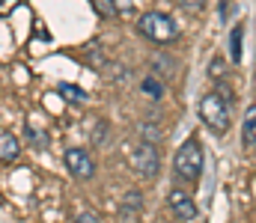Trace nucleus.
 Instances as JSON below:
<instances>
[{
  "label": "nucleus",
  "instance_id": "11",
  "mask_svg": "<svg viewBox=\"0 0 256 223\" xmlns=\"http://www.w3.org/2000/svg\"><path fill=\"white\" fill-rule=\"evenodd\" d=\"M137 134H140L146 143H155V146L164 140V131H161L155 122H140V125H137Z\"/></svg>",
  "mask_w": 256,
  "mask_h": 223
},
{
  "label": "nucleus",
  "instance_id": "10",
  "mask_svg": "<svg viewBox=\"0 0 256 223\" xmlns=\"http://www.w3.org/2000/svg\"><path fill=\"white\" fill-rule=\"evenodd\" d=\"M57 92L63 95L68 104H86V101H90V98H86V92H84L80 86H74V83H60V86H57Z\"/></svg>",
  "mask_w": 256,
  "mask_h": 223
},
{
  "label": "nucleus",
  "instance_id": "14",
  "mask_svg": "<svg viewBox=\"0 0 256 223\" xmlns=\"http://www.w3.org/2000/svg\"><path fill=\"white\" fill-rule=\"evenodd\" d=\"M242 39H244V27H232V45H230V60L242 63Z\"/></svg>",
  "mask_w": 256,
  "mask_h": 223
},
{
  "label": "nucleus",
  "instance_id": "1",
  "mask_svg": "<svg viewBox=\"0 0 256 223\" xmlns=\"http://www.w3.org/2000/svg\"><path fill=\"white\" fill-rule=\"evenodd\" d=\"M230 113H232V101L230 98H224L218 89L214 92H206L202 98H200V119L206 122V128L212 131V134H226V128H230Z\"/></svg>",
  "mask_w": 256,
  "mask_h": 223
},
{
  "label": "nucleus",
  "instance_id": "8",
  "mask_svg": "<svg viewBox=\"0 0 256 223\" xmlns=\"http://www.w3.org/2000/svg\"><path fill=\"white\" fill-rule=\"evenodd\" d=\"M242 143L244 149L256 152V104L244 110V122H242Z\"/></svg>",
  "mask_w": 256,
  "mask_h": 223
},
{
  "label": "nucleus",
  "instance_id": "18",
  "mask_svg": "<svg viewBox=\"0 0 256 223\" xmlns=\"http://www.w3.org/2000/svg\"><path fill=\"white\" fill-rule=\"evenodd\" d=\"M230 15H236V3L232 0H220V21H230Z\"/></svg>",
  "mask_w": 256,
  "mask_h": 223
},
{
  "label": "nucleus",
  "instance_id": "12",
  "mask_svg": "<svg viewBox=\"0 0 256 223\" xmlns=\"http://www.w3.org/2000/svg\"><path fill=\"white\" fill-rule=\"evenodd\" d=\"M84 60H86L92 69H102V66H104V51H102V45H98V42H90V45L84 48Z\"/></svg>",
  "mask_w": 256,
  "mask_h": 223
},
{
  "label": "nucleus",
  "instance_id": "2",
  "mask_svg": "<svg viewBox=\"0 0 256 223\" xmlns=\"http://www.w3.org/2000/svg\"><path fill=\"white\" fill-rule=\"evenodd\" d=\"M137 30H140L143 39H149V42H155V45H170V42L179 39V27H176V21H173L167 12H158V9L140 15Z\"/></svg>",
  "mask_w": 256,
  "mask_h": 223
},
{
  "label": "nucleus",
  "instance_id": "9",
  "mask_svg": "<svg viewBox=\"0 0 256 223\" xmlns=\"http://www.w3.org/2000/svg\"><path fill=\"white\" fill-rule=\"evenodd\" d=\"M18 155H21V140L15 134H9V131L0 134V161L3 164H12Z\"/></svg>",
  "mask_w": 256,
  "mask_h": 223
},
{
  "label": "nucleus",
  "instance_id": "13",
  "mask_svg": "<svg viewBox=\"0 0 256 223\" xmlns=\"http://www.w3.org/2000/svg\"><path fill=\"white\" fill-rule=\"evenodd\" d=\"M140 89H143V92H146L149 98H155V101H158V98L164 95V83H161V80H158L155 74H149V77H143V83H140Z\"/></svg>",
  "mask_w": 256,
  "mask_h": 223
},
{
  "label": "nucleus",
  "instance_id": "7",
  "mask_svg": "<svg viewBox=\"0 0 256 223\" xmlns=\"http://www.w3.org/2000/svg\"><path fill=\"white\" fill-rule=\"evenodd\" d=\"M143 215V194L140 191H128L120 203V218L122 221H137Z\"/></svg>",
  "mask_w": 256,
  "mask_h": 223
},
{
  "label": "nucleus",
  "instance_id": "16",
  "mask_svg": "<svg viewBox=\"0 0 256 223\" xmlns=\"http://www.w3.org/2000/svg\"><path fill=\"white\" fill-rule=\"evenodd\" d=\"M152 69H158V77H170L173 74V63H167L164 57H158V60H152Z\"/></svg>",
  "mask_w": 256,
  "mask_h": 223
},
{
  "label": "nucleus",
  "instance_id": "20",
  "mask_svg": "<svg viewBox=\"0 0 256 223\" xmlns=\"http://www.w3.org/2000/svg\"><path fill=\"white\" fill-rule=\"evenodd\" d=\"M18 6V0H0V15H9Z\"/></svg>",
  "mask_w": 256,
  "mask_h": 223
},
{
  "label": "nucleus",
  "instance_id": "3",
  "mask_svg": "<svg viewBox=\"0 0 256 223\" xmlns=\"http://www.w3.org/2000/svg\"><path fill=\"white\" fill-rule=\"evenodd\" d=\"M173 173H176V179L185 182V185L200 182V176H202V149H200V143H196L194 137L179 146L176 158H173Z\"/></svg>",
  "mask_w": 256,
  "mask_h": 223
},
{
  "label": "nucleus",
  "instance_id": "5",
  "mask_svg": "<svg viewBox=\"0 0 256 223\" xmlns=\"http://www.w3.org/2000/svg\"><path fill=\"white\" fill-rule=\"evenodd\" d=\"M63 164L74 179H92V176H96V161H92V155H90L86 149H78V146L66 149Z\"/></svg>",
  "mask_w": 256,
  "mask_h": 223
},
{
  "label": "nucleus",
  "instance_id": "19",
  "mask_svg": "<svg viewBox=\"0 0 256 223\" xmlns=\"http://www.w3.org/2000/svg\"><path fill=\"white\" fill-rule=\"evenodd\" d=\"M179 6L188 12H200V9H206V0H179Z\"/></svg>",
  "mask_w": 256,
  "mask_h": 223
},
{
  "label": "nucleus",
  "instance_id": "17",
  "mask_svg": "<svg viewBox=\"0 0 256 223\" xmlns=\"http://www.w3.org/2000/svg\"><path fill=\"white\" fill-rule=\"evenodd\" d=\"M96 3H98V15H104V18L108 15H116V3L114 0H96Z\"/></svg>",
  "mask_w": 256,
  "mask_h": 223
},
{
  "label": "nucleus",
  "instance_id": "6",
  "mask_svg": "<svg viewBox=\"0 0 256 223\" xmlns=\"http://www.w3.org/2000/svg\"><path fill=\"white\" fill-rule=\"evenodd\" d=\"M167 206H170V212L179 218V221H196V206H194V200L185 194V191H170V197H167Z\"/></svg>",
  "mask_w": 256,
  "mask_h": 223
},
{
  "label": "nucleus",
  "instance_id": "4",
  "mask_svg": "<svg viewBox=\"0 0 256 223\" xmlns=\"http://www.w3.org/2000/svg\"><path fill=\"white\" fill-rule=\"evenodd\" d=\"M131 167H134V173L137 176H143V179H155L158 173H161V152L155 149V143H140V146L131 152Z\"/></svg>",
  "mask_w": 256,
  "mask_h": 223
},
{
  "label": "nucleus",
  "instance_id": "15",
  "mask_svg": "<svg viewBox=\"0 0 256 223\" xmlns=\"http://www.w3.org/2000/svg\"><path fill=\"white\" fill-rule=\"evenodd\" d=\"M24 134H27V140L33 143V149H39V152H42V149H48V134H45L42 128L27 125V128H24Z\"/></svg>",
  "mask_w": 256,
  "mask_h": 223
}]
</instances>
